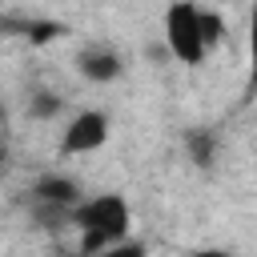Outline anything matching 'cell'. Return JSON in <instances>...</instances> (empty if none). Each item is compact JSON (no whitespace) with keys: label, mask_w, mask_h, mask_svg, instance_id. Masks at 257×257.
Here are the masks:
<instances>
[{"label":"cell","mask_w":257,"mask_h":257,"mask_svg":"<svg viewBox=\"0 0 257 257\" xmlns=\"http://www.w3.org/2000/svg\"><path fill=\"white\" fill-rule=\"evenodd\" d=\"M161 36L177 64L201 68L225 44V20L201 0H169L161 16Z\"/></svg>","instance_id":"cell-1"},{"label":"cell","mask_w":257,"mask_h":257,"mask_svg":"<svg viewBox=\"0 0 257 257\" xmlns=\"http://www.w3.org/2000/svg\"><path fill=\"white\" fill-rule=\"evenodd\" d=\"M68 229L76 233V249L84 257H96L100 249L133 237V209L120 193H88L72 209Z\"/></svg>","instance_id":"cell-2"},{"label":"cell","mask_w":257,"mask_h":257,"mask_svg":"<svg viewBox=\"0 0 257 257\" xmlns=\"http://www.w3.org/2000/svg\"><path fill=\"white\" fill-rule=\"evenodd\" d=\"M84 197H88L84 185H80L72 173H64V169L40 173V177L32 181V189H28V201H32V209H36V217H40V221H56V225H64V229H68V221H72V209H76Z\"/></svg>","instance_id":"cell-3"},{"label":"cell","mask_w":257,"mask_h":257,"mask_svg":"<svg viewBox=\"0 0 257 257\" xmlns=\"http://www.w3.org/2000/svg\"><path fill=\"white\" fill-rule=\"evenodd\" d=\"M108 137H112V120H108L104 108H76V112H68V120L60 128L56 153L68 157V161L72 157H92L108 145Z\"/></svg>","instance_id":"cell-4"},{"label":"cell","mask_w":257,"mask_h":257,"mask_svg":"<svg viewBox=\"0 0 257 257\" xmlns=\"http://www.w3.org/2000/svg\"><path fill=\"white\" fill-rule=\"evenodd\" d=\"M124 68H128L124 52H120L112 40H104V36H92V40H84V44L72 52V72H76L84 84H96V88L116 84V80L124 76Z\"/></svg>","instance_id":"cell-5"},{"label":"cell","mask_w":257,"mask_h":257,"mask_svg":"<svg viewBox=\"0 0 257 257\" xmlns=\"http://www.w3.org/2000/svg\"><path fill=\"white\" fill-rule=\"evenodd\" d=\"M64 112H68V96L52 84H32L20 96V116L32 124H56L64 120Z\"/></svg>","instance_id":"cell-6"},{"label":"cell","mask_w":257,"mask_h":257,"mask_svg":"<svg viewBox=\"0 0 257 257\" xmlns=\"http://www.w3.org/2000/svg\"><path fill=\"white\" fill-rule=\"evenodd\" d=\"M185 149H189V157H193L197 169H213L217 149H221V137H217L213 128H193V133L185 137Z\"/></svg>","instance_id":"cell-7"},{"label":"cell","mask_w":257,"mask_h":257,"mask_svg":"<svg viewBox=\"0 0 257 257\" xmlns=\"http://www.w3.org/2000/svg\"><path fill=\"white\" fill-rule=\"evenodd\" d=\"M249 92H257V0L249 4Z\"/></svg>","instance_id":"cell-8"},{"label":"cell","mask_w":257,"mask_h":257,"mask_svg":"<svg viewBox=\"0 0 257 257\" xmlns=\"http://www.w3.org/2000/svg\"><path fill=\"white\" fill-rule=\"evenodd\" d=\"M96 257H149V245H145V241H137V237H128V241H120V245L100 249Z\"/></svg>","instance_id":"cell-9"},{"label":"cell","mask_w":257,"mask_h":257,"mask_svg":"<svg viewBox=\"0 0 257 257\" xmlns=\"http://www.w3.org/2000/svg\"><path fill=\"white\" fill-rule=\"evenodd\" d=\"M12 116H16V108L8 104V96H0V141L12 137Z\"/></svg>","instance_id":"cell-10"},{"label":"cell","mask_w":257,"mask_h":257,"mask_svg":"<svg viewBox=\"0 0 257 257\" xmlns=\"http://www.w3.org/2000/svg\"><path fill=\"white\" fill-rule=\"evenodd\" d=\"M189 257H233V253H225V249H193Z\"/></svg>","instance_id":"cell-11"}]
</instances>
